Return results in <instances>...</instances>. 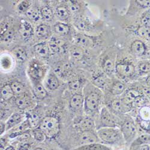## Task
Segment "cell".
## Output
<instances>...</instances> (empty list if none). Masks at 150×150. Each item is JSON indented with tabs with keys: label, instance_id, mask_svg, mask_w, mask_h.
<instances>
[{
	"label": "cell",
	"instance_id": "1",
	"mask_svg": "<svg viewBox=\"0 0 150 150\" xmlns=\"http://www.w3.org/2000/svg\"><path fill=\"white\" fill-rule=\"evenodd\" d=\"M84 110L87 114L98 111L102 102V94L96 86L87 85L84 90Z\"/></svg>",
	"mask_w": 150,
	"mask_h": 150
},
{
	"label": "cell",
	"instance_id": "2",
	"mask_svg": "<svg viewBox=\"0 0 150 150\" xmlns=\"http://www.w3.org/2000/svg\"><path fill=\"white\" fill-rule=\"evenodd\" d=\"M100 141L108 145H117L124 141L121 130L117 127H103L97 129Z\"/></svg>",
	"mask_w": 150,
	"mask_h": 150
},
{
	"label": "cell",
	"instance_id": "3",
	"mask_svg": "<svg viewBox=\"0 0 150 150\" xmlns=\"http://www.w3.org/2000/svg\"><path fill=\"white\" fill-rule=\"evenodd\" d=\"M39 128L45 133L47 138H54L60 130L59 120L54 116L45 117L41 120Z\"/></svg>",
	"mask_w": 150,
	"mask_h": 150
},
{
	"label": "cell",
	"instance_id": "4",
	"mask_svg": "<svg viewBox=\"0 0 150 150\" xmlns=\"http://www.w3.org/2000/svg\"><path fill=\"white\" fill-rule=\"evenodd\" d=\"M46 68L45 66L37 60H32L29 64L28 73L30 77L35 81H40L45 76Z\"/></svg>",
	"mask_w": 150,
	"mask_h": 150
},
{
	"label": "cell",
	"instance_id": "5",
	"mask_svg": "<svg viewBox=\"0 0 150 150\" xmlns=\"http://www.w3.org/2000/svg\"><path fill=\"white\" fill-rule=\"evenodd\" d=\"M121 131L124 141L130 143L137 133V127L134 121L132 118H127L121 125Z\"/></svg>",
	"mask_w": 150,
	"mask_h": 150
},
{
	"label": "cell",
	"instance_id": "6",
	"mask_svg": "<svg viewBox=\"0 0 150 150\" xmlns=\"http://www.w3.org/2000/svg\"><path fill=\"white\" fill-rule=\"evenodd\" d=\"M99 122L100 127L98 129L103 127H117V126L115 117L106 107L102 108L100 112Z\"/></svg>",
	"mask_w": 150,
	"mask_h": 150
},
{
	"label": "cell",
	"instance_id": "7",
	"mask_svg": "<svg viewBox=\"0 0 150 150\" xmlns=\"http://www.w3.org/2000/svg\"><path fill=\"white\" fill-rule=\"evenodd\" d=\"M100 139L94 131L80 132L77 139L78 146H86L99 142Z\"/></svg>",
	"mask_w": 150,
	"mask_h": 150
},
{
	"label": "cell",
	"instance_id": "8",
	"mask_svg": "<svg viewBox=\"0 0 150 150\" xmlns=\"http://www.w3.org/2000/svg\"><path fill=\"white\" fill-rule=\"evenodd\" d=\"M75 127L80 132L94 131L96 126L94 120L90 117H84L75 122Z\"/></svg>",
	"mask_w": 150,
	"mask_h": 150
},
{
	"label": "cell",
	"instance_id": "9",
	"mask_svg": "<svg viewBox=\"0 0 150 150\" xmlns=\"http://www.w3.org/2000/svg\"><path fill=\"white\" fill-rule=\"evenodd\" d=\"M110 107L112 110L117 113L123 114L130 111L132 105L123 98H115L111 102Z\"/></svg>",
	"mask_w": 150,
	"mask_h": 150
},
{
	"label": "cell",
	"instance_id": "10",
	"mask_svg": "<svg viewBox=\"0 0 150 150\" xmlns=\"http://www.w3.org/2000/svg\"><path fill=\"white\" fill-rule=\"evenodd\" d=\"M115 73L121 78H129L135 73V67L129 63H118L116 64Z\"/></svg>",
	"mask_w": 150,
	"mask_h": 150
},
{
	"label": "cell",
	"instance_id": "11",
	"mask_svg": "<svg viewBox=\"0 0 150 150\" xmlns=\"http://www.w3.org/2000/svg\"><path fill=\"white\" fill-rule=\"evenodd\" d=\"M69 105L73 111H82L84 109V96L81 93H74L70 99Z\"/></svg>",
	"mask_w": 150,
	"mask_h": 150
},
{
	"label": "cell",
	"instance_id": "12",
	"mask_svg": "<svg viewBox=\"0 0 150 150\" xmlns=\"http://www.w3.org/2000/svg\"><path fill=\"white\" fill-rule=\"evenodd\" d=\"M116 64L115 62V58L107 56L103 59L102 63V67L104 72L108 76H112L115 73Z\"/></svg>",
	"mask_w": 150,
	"mask_h": 150
},
{
	"label": "cell",
	"instance_id": "13",
	"mask_svg": "<svg viewBox=\"0 0 150 150\" xmlns=\"http://www.w3.org/2000/svg\"><path fill=\"white\" fill-rule=\"evenodd\" d=\"M15 104L19 109L24 110L30 108L33 105V100L32 98L26 93L16 97Z\"/></svg>",
	"mask_w": 150,
	"mask_h": 150
},
{
	"label": "cell",
	"instance_id": "14",
	"mask_svg": "<svg viewBox=\"0 0 150 150\" xmlns=\"http://www.w3.org/2000/svg\"><path fill=\"white\" fill-rule=\"evenodd\" d=\"M45 86L46 88L51 91H54L58 88L59 86V81L55 73H49L47 76L45 81Z\"/></svg>",
	"mask_w": 150,
	"mask_h": 150
},
{
	"label": "cell",
	"instance_id": "15",
	"mask_svg": "<svg viewBox=\"0 0 150 150\" xmlns=\"http://www.w3.org/2000/svg\"><path fill=\"white\" fill-rule=\"evenodd\" d=\"M19 31L24 39H29L34 34L31 25L27 21H22L19 26Z\"/></svg>",
	"mask_w": 150,
	"mask_h": 150
},
{
	"label": "cell",
	"instance_id": "16",
	"mask_svg": "<svg viewBox=\"0 0 150 150\" xmlns=\"http://www.w3.org/2000/svg\"><path fill=\"white\" fill-rule=\"evenodd\" d=\"M23 121V117L19 113H13L8 118L6 122V131L12 129Z\"/></svg>",
	"mask_w": 150,
	"mask_h": 150
},
{
	"label": "cell",
	"instance_id": "17",
	"mask_svg": "<svg viewBox=\"0 0 150 150\" xmlns=\"http://www.w3.org/2000/svg\"><path fill=\"white\" fill-rule=\"evenodd\" d=\"M76 41L78 46L82 47V48L86 49L92 47L94 43L93 39L91 37L84 34L79 35L76 37Z\"/></svg>",
	"mask_w": 150,
	"mask_h": 150
},
{
	"label": "cell",
	"instance_id": "18",
	"mask_svg": "<svg viewBox=\"0 0 150 150\" xmlns=\"http://www.w3.org/2000/svg\"><path fill=\"white\" fill-rule=\"evenodd\" d=\"M131 52L137 57L142 56L146 51L144 44L140 40H135L132 45L130 47Z\"/></svg>",
	"mask_w": 150,
	"mask_h": 150
},
{
	"label": "cell",
	"instance_id": "19",
	"mask_svg": "<svg viewBox=\"0 0 150 150\" xmlns=\"http://www.w3.org/2000/svg\"><path fill=\"white\" fill-rule=\"evenodd\" d=\"M35 52L42 57H47L49 55L51 52L49 45H47L46 43H40L37 44L34 47Z\"/></svg>",
	"mask_w": 150,
	"mask_h": 150
},
{
	"label": "cell",
	"instance_id": "20",
	"mask_svg": "<svg viewBox=\"0 0 150 150\" xmlns=\"http://www.w3.org/2000/svg\"><path fill=\"white\" fill-rule=\"evenodd\" d=\"M93 83L98 89H105L109 85V81L107 76L104 74L98 75L93 79Z\"/></svg>",
	"mask_w": 150,
	"mask_h": 150
},
{
	"label": "cell",
	"instance_id": "21",
	"mask_svg": "<svg viewBox=\"0 0 150 150\" xmlns=\"http://www.w3.org/2000/svg\"><path fill=\"white\" fill-rule=\"evenodd\" d=\"M15 96L10 84H5L1 87V100L8 101Z\"/></svg>",
	"mask_w": 150,
	"mask_h": 150
},
{
	"label": "cell",
	"instance_id": "22",
	"mask_svg": "<svg viewBox=\"0 0 150 150\" xmlns=\"http://www.w3.org/2000/svg\"><path fill=\"white\" fill-rule=\"evenodd\" d=\"M34 96L39 100H43L47 96V92L44 86L40 82L35 83L33 86Z\"/></svg>",
	"mask_w": 150,
	"mask_h": 150
},
{
	"label": "cell",
	"instance_id": "23",
	"mask_svg": "<svg viewBox=\"0 0 150 150\" xmlns=\"http://www.w3.org/2000/svg\"><path fill=\"white\" fill-rule=\"evenodd\" d=\"M69 52L71 57L75 60L80 61L84 57L83 48L78 45H73L69 49Z\"/></svg>",
	"mask_w": 150,
	"mask_h": 150
},
{
	"label": "cell",
	"instance_id": "24",
	"mask_svg": "<svg viewBox=\"0 0 150 150\" xmlns=\"http://www.w3.org/2000/svg\"><path fill=\"white\" fill-rule=\"evenodd\" d=\"M65 45L64 41L62 39L52 37L49 42V46L51 51L53 52H59Z\"/></svg>",
	"mask_w": 150,
	"mask_h": 150
},
{
	"label": "cell",
	"instance_id": "25",
	"mask_svg": "<svg viewBox=\"0 0 150 150\" xmlns=\"http://www.w3.org/2000/svg\"><path fill=\"white\" fill-rule=\"evenodd\" d=\"M35 34L39 39H46L51 34V28L46 24H40L37 27Z\"/></svg>",
	"mask_w": 150,
	"mask_h": 150
},
{
	"label": "cell",
	"instance_id": "26",
	"mask_svg": "<svg viewBox=\"0 0 150 150\" xmlns=\"http://www.w3.org/2000/svg\"><path fill=\"white\" fill-rule=\"evenodd\" d=\"M126 89L125 85L121 81H116L112 83L109 88L110 93L114 96H119L124 93Z\"/></svg>",
	"mask_w": 150,
	"mask_h": 150
},
{
	"label": "cell",
	"instance_id": "27",
	"mask_svg": "<svg viewBox=\"0 0 150 150\" xmlns=\"http://www.w3.org/2000/svg\"><path fill=\"white\" fill-rule=\"evenodd\" d=\"M141 96H142L141 93L138 90L132 88L127 90L125 93L124 97L122 98L125 100L127 102L132 104V103L136 99L139 98Z\"/></svg>",
	"mask_w": 150,
	"mask_h": 150
},
{
	"label": "cell",
	"instance_id": "28",
	"mask_svg": "<svg viewBox=\"0 0 150 150\" xmlns=\"http://www.w3.org/2000/svg\"><path fill=\"white\" fill-rule=\"evenodd\" d=\"M11 88L13 90L15 96H19L22 94L26 93V87L22 82L15 81L12 82L11 83Z\"/></svg>",
	"mask_w": 150,
	"mask_h": 150
},
{
	"label": "cell",
	"instance_id": "29",
	"mask_svg": "<svg viewBox=\"0 0 150 150\" xmlns=\"http://www.w3.org/2000/svg\"><path fill=\"white\" fill-rule=\"evenodd\" d=\"M12 53L19 62H23L26 59L27 54L25 49L22 46H16L13 50Z\"/></svg>",
	"mask_w": 150,
	"mask_h": 150
},
{
	"label": "cell",
	"instance_id": "30",
	"mask_svg": "<svg viewBox=\"0 0 150 150\" xmlns=\"http://www.w3.org/2000/svg\"><path fill=\"white\" fill-rule=\"evenodd\" d=\"M54 31L59 35H65L70 31V27L67 24L62 22H57L54 26Z\"/></svg>",
	"mask_w": 150,
	"mask_h": 150
},
{
	"label": "cell",
	"instance_id": "31",
	"mask_svg": "<svg viewBox=\"0 0 150 150\" xmlns=\"http://www.w3.org/2000/svg\"><path fill=\"white\" fill-rule=\"evenodd\" d=\"M41 17L46 21H51L54 18V13L52 9L47 7L45 6L40 10Z\"/></svg>",
	"mask_w": 150,
	"mask_h": 150
},
{
	"label": "cell",
	"instance_id": "32",
	"mask_svg": "<svg viewBox=\"0 0 150 150\" xmlns=\"http://www.w3.org/2000/svg\"><path fill=\"white\" fill-rule=\"evenodd\" d=\"M26 15L30 19H31L34 22L39 21L41 16L40 11H39L38 9L34 7L30 8L26 12Z\"/></svg>",
	"mask_w": 150,
	"mask_h": 150
},
{
	"label": "cell",
	"instance_id": "33",
	"mask_svg": "<svg viewBox=\"0 0 150 150\" xmlns=\"http://www.w3.org/2000/svg\"><path fill=\"white\" fill-rule=\"evenodd\" d=\"M14 32L12 30L6 28L5 30H1V40L5 43H9L13 39Z\"/></svg>",
	"mask_w": 150,
	"mask_h": 150
},
{
	"label": "cell",
	"instance_id": "34",
	"mask_svg": "<svg viewBox=\"0 0 150 150\" xmlns=\"http://www.w3.org/2000/svg\"><path fill=\"white\" fill-rule=\"evenodd\" d=\"M27 120H28L30 127L33 129H36L37 127L39 126L41 120H40L39 116L35 114H30L28 117Z\"/></svg>",
	"mask_w": 150,
	"mask_h": 150
},
{
	"label": "cell",
	"instance_id": "35",
	"mask_svg": "<svg viewBox=\"0 0 150 150\" xmlns=\"http://www.w3.org/2000/svg\"><path fill=\"white\" fill-rule=\"evenodd\" d=\"M69 10L64 6H59L56 9V15L62 20H65L69 17Z\"/></svg>",
	"mask_w": 150,
	"mask_h": 150
},
{
	"label": "cell",
	"instance_id": "36",
	"mask_svg": "<svg viewBox=\"0 0 150 150\" xmlns=\"http://www.w3.org/2000/svg\"><path fill=\"white\" fill-rule=\"evenodd\" d=\"M137 34L144 39L150 40V27L142 25L137 29Z\"/></svg>",
	"mask_w": 150,
	"mask_h": 150
},
{
	"label": "cell",
	"instance_id": "37",
	"mask_svg": "<svg viewBox=\"0 0 150 150\" xmlns=\"http://www.w3.org/2000/svg\"><path fill=\"white\" fill-rule=\"evenodd\" d=\"M33 136L37 141L42 142L45 140L46 136L40 128H36L33 131Z\"/></svg>",
	"mask_w": 150,
	"mask_h": 150
},
{
	"label": "cell",
	"instance_id": "38",
	"mask_svg": "<svg viewBox=\"0 0 150 150\" xmlns=\"http://www.w3.org/2000/svg\"><path fill=\"white\" fill-rule=\"evenodd\" d=\"M82 86V81L78 78L72 79L69 83L70 88L74 91H79Z\"/></svg>",
	"mask_w": 150,
	"mask_h": 150
},
{
	"label": "cell",
	"instance_id": "39",
	"mask_svg": "<svg viewBox=\"0 0 150 150\" xmlns=\"http://www.w3.org/2000/svg\"><path fill=\"white\" fill-rule=\"evenodd\" d=\"M134 143L136 144H147L146 143L150 142V134L144 133L140 135Z\"/></svg>",
	"mask_w": 150,
	"mask_h": 150
},
{
	"label": "cell",
	"instance_id": "40",
	"mask_svg": "<svg viewBox=\"0 0 150 150\" xmlns=\"http://www.w3.org/2000/svg\"><path fill=\"white\" fill-rule=\"evenodd\" d=\"M138 69L140 72L147 73L150 72V62L148 61H141L138 64Z\"/></svg>",
	"mask_w": 150,
	"mask_h": 150
},
{
	"label": "cell",
	"instance_id": "41",
	"mask_svg": "<svg viewBox=\"0 0 150 150\" xmlns=\"http://www.w3.org/2000/svg\"><path fill=\"white\" fill-rule=\"evenodd\" d=\"M31 3L30 1H23L18 6V10L20 12H27L30 8Z\"/></svg>",
	"mask_w": 150,
	"mask_h": 150
},
{
	"label": "cell",
	"instance_id": "42",
	"mask_svg": "<svg viewBox=\"0 0 150 150\" xmlns=\"http://www.w3.org/2000/svg\"><path fill=\"white\" fill-rule=\"evenodd\" d=\"M143 25L150 27V10L146 11L141 18Z\"/></svg>",
	"mask_w": 150,
	"mask_h": 150
},
{
	"label": "cell",
	"instance_id": "43",
	"mask_svg": "<svg viewBox=\"0 0 150 150\" xmlns=\"http://www.w3.org/2000/svg\"><path fill=\"white\" fill-rule=\"evenodd\" d=\"M69 6L70 10L73 12H77L80 9V6L76 1H69Z\"/></svg>",
	"mask_w": 150,
	"mask_h": 150
},
{
	"label": "cell",
	"instance_id": "44",
	"mask_svg": "<svg viewBox=\"0 0 150 150\" xmlns=\"http://www.w3.org/2000/svg\"><path fill=\"white\" fill-rule=\"evenodd\" d=\"M142 94L146 97L150 98V87L149 86H144L142 90Z\"/></svg>",
	"mask_w": 150,
	"mask_h": 150
},
{
	"label": "cell",
	"instance_id": "45",
	"mask_svg": "<svg viewBox=\"0 0 150 150\" xmlns=\"http://www.w3.org/2000/svg\"><path fill=\"white\" fill-rule=\"evenodd\" d=\"M136 3L138 4L140 6L142 7H150V0L149 1H136Z\"/></svg>",
	"mask_w": 150,
	"mask_h": 150
},
{
	"label": "cell",
	"instance_id": "46",
	"mask_svg": "<svg viewBox=\"0 0 150 150\" xmlns=\"http://www.w3.org/2000/svg\"><path fill=\"white\" fill-rule=\"evenodd\" d=\"M8 146V141L7 139L2 137L1 138V150H3Z\"/></svg>",
	"mask_w": 150,
	"mask_h": 150
},
{
	"label": "cell",
	"instance_id": "47",
	"mask_svg": "<svg viewBox=\"0 0 150 150\" xmlns=\"http://www.w3.org/2000/svg\"><path fill=\"white\" fill-rule=\"evenodd\" d=\"M31 145L27 144V143H24L23 144L21 145L19 150H31Z\"/></svg>",
	"mask_w": 150,
	"mask_h": 150
},
{
	"label": "cell",
	"instance_id": "48",
	"mask_svg": "<svg viewBox=\"0 0 150 150\" xmlns=\"http://www.w3.org/2000/svg\"><path fill=\"white\" fill-rule=\"evenodd\" d=\"M76 26L78 27V28L80 30H84L86 27V25L85 23V22L83 21H79L76 23Z\"/></svg>",
	"mask_w": 150,
	"mask_h": 150
},
{
	"label": "cell",
	"instance_id": "49",
	"mask_svg": "<svg viewBox=\"0 0 150 150\" xmlns=\"http://www.w3.org/2000/svg\"><path fill=\"white\" fill-rule=\"evenodd\" d=\"M1 136L3 134V133L6 131V123H5L3 121H1Z\"/></svg>",
	"mask_w": 150,
	"mask_h": 150
},
{
	"label": "cell",
	"instance_id": "50",
	"mask_svg": "<svg viewBox=\"0 0 150 150\" xmlns=\"http://www.w3.org/2000/svg\"><path fill=\"white\" fill-rule=\"evenodd\" d=\"M137 150H150V146L148 144H142Z\"/></svg>",
	"mask_w": 150,
	"mask_h": 150
},
{
	"label": "cell",
	"instance_id": "51",
	"mask_svg": "<svg viewBox=\"0 0 150 150\" xmlns=\"http://www.w3.org/2000/svg\"><path fill=\"white\" fill-rule=\"evenodd\" d=\"M3 150H16V148L13 145H8Z\"/></svg>",
	"mask_w": 150,
	"mask_h": 150
},
{
	"label": "cell",
	"instance_id": "52",
	"mask_svg": "<svg viewBox=\"0 0 150 150\" xmlns=\"http://www.w3.org/2000/svg\"><path fill=\"white\" fill-rule=\"evenodd\" d=\"M146 83L148 86L150 87V75H149V76L146 78Z\"/></svg>",
	"mask_w": 150,
	"mask_h": 150
},
{
	"label": "cell",
	"instance_id": "53",
	"mask_svg": "<svg viewBox=\"0 0 150 150\" xmlns=\"http://www.w3.org/2000/svg\"><path fill=\"white\" fill-rule=\"evenodd\" d=\"M33 150H45L44 148H42V147H37V148H35L34 149H33Z\"/></svg>",
	"mask_w": 150,
	"mask_h": 150
}]
</instances>
